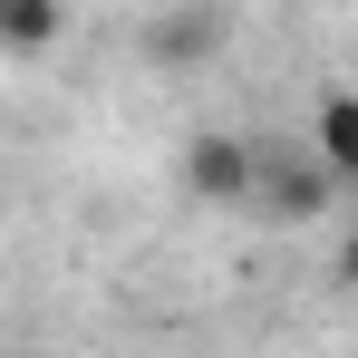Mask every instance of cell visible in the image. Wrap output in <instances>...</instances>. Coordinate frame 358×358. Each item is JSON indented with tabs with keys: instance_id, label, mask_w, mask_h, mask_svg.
<instances>
[{
	"instance_id": "277c9868",
	"label": "cell",
	"mask_w": 358,
	"mask_h": 358,
	"mask_svg": "<svg viewBox=\"0 0 358 358\" xmlns=\"http://www.w3.org/2000/svg\"><path fill=\"white\" fill-rule=\"evenodd\" d=\"M68 39V0H0V59H49Z\"/></svg>"
},
{
	"instance_id": "5b68a950",
	"label": "cell",
	"mask_w": 358,
	"mask_h": 358,
	"mask_svg": "<svg viewBox=\"0 0 358 358\" xmlns=\"http://www.w3.org/2000/svg\"><path fill=\"white\" fill-rule=\"evenodd\" d=\"M310 155H320L339 184H358V97H349V87L320 97V117H310Z\"/></svg>"
},
{
	"instance_id": "7a4b0ae2",
	"label": "cell",
	"mask_w": 358,
	"mask_h": 358,
	"mask_svg": "<svg viewBox=\"0 0 358 358\" xmlns=\"http://www.w3.org/2000/svg\"><path fill=\"white\" fill-rule=\"evenodd\" d=\"M252 136H233V126H203L194 145H184V194L194 203H242L252 194Z\"/></svg>"
},
{
	"instance_id": "3957f363",
	"label": "cell",
	"mask_w": 358,
	"mask_h": 358,
	"mask_svg": "<svg viewBox=\"0 0 358 358\" xmlns=\"http://www.w3.org/2000/svg\"><path fill=\"white\" fill-rule=\"evenodd\" d=\"M223 49V10H203V0H175L155 29H145V59L155 68H203Z\"/></svg>"
},
{
	"instance_id": "6da1fadb",
	"label": "cell",
	"mask_w": 358,
	"mask_h": 358,
	"mask_svg": "<svg viewBox=\"0 0 358 358\" xmlns=\"http://www.w3.org/2000/svg\"><path fill=\"white\" fill-rule=\"evenodd\" d=\"M339 194H349V184L329 175L310 145H281V155H252V194H242V203H252L262 223H281V233H310V223L339 213Z\"/></svg>"
}]
</instances>
